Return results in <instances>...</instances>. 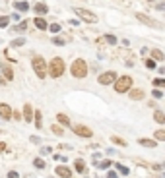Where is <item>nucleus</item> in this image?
Wrapping results in <instances>:
<instances>
[{"instance_id": "f257e3e1", "label": "nucleus", "mask_w": 165, "mask_h": 178, "mask_svg": "<svg viewBox=\"0 0 165 178\" xmlns=\"http://www.w3.org/2000/svg\"><path fill=\"white\" fill-rule=\"evenodd\" d=\"M47 74L51 75V78H60V75L64 74V60H62L60 56H55L47 66Z\"/></svg>"}, {"instance_id": "f03ea898", "label": "nucleus", "mask_w": 165, "mask_h": 178, "mask_svg": "<svg viewBox=\"0 0 165 178\" xmlns=\"http://www.w3.org/2000/svg\"><path fill=\"white\" fill-rule=\"evenodd\" d=\"M70 74L74 75V78H78V80L85 78V75H88V62L82 60V58H76L70 66Z\"/></svg>"}, {"instance_id": "7ed1b4c3", "label": "nucleus", "mask_w": 165, "mask_h": 178, "mask_svg": "<svg viewBox=\"0 0 165 178\" xmlns=\"http://www.w3.org/2000/svg\"><path fill=\"white\" fill-rule=\"evenodd\" d=\"M115 91L117 93H126L128 89H132V85H134V81H132L130 75H121V78H117L115 80Z\"/></svg>"}, {"instance_id": "20e7f679", "label": "nucleus", "mask_w": 165, "mask_h": 178, "mask_svg": "<svg viewBox=\"0 0 165 178\" xmlns=\"http://www.w3.org/2000/svg\"><path fill=\"white\" fill-rule=\"evenodd\" d=\"M31 66H33V72H35L37 78H41V80L43 78H47V64H45L43 56H33Z\"/></svg>"}, {"instance_id": "39448f33", "label": "nucleus", "mask_w": 165, "mask_h": 178, "mask_svg": "<svg viewBox=\"0 0 165 178\" xmlns=\"http://www.w3.org/2000/svg\"><path fill=\"white\" fill-rule=\"evenodd\" d=\"M72 132H74L76 136H80V137H88L90 140L91 136H93V132H91V128L84 126V124H74V126H70Z\"/></svg>"}, {"instance_id": "423d86ee", "label": "nucleus", "mask_w": 165, "mask_h": 178, "mask_svg": "<svg viewBox=\"0 0 165 178\" xmlns=\"http://www.w3.org/2000/svg\"><path fill=\"white\" fill-rule=\"evenodd\" d=\"M76 14L80 16L84 21H88V23H95L97 21V16L93 14V12H90V10H82V8H76Z\"/></svg>"}, {"instance_id": "0eeeda50", "label": "nucleus", "mask_w": 165, "mask_h": 178, "mask_svg": "<svg viewBox=\"0 0 165 178\" xmlns=\"http://www.w3.org/2000/svg\"><path fill=\"white\" fill-rule=\"evenodd\" d=\"M136 19H138V21H142L144 25H150V27H154V29H161V23H159V21L148 18V16H144V14H136Z\"/></svg>"}, {"instance_id": "6e6552de", "label": "nucleus", "mask_w": 165, "mask_h": 178, "mask_svg": "<svg viewBox=\"0 0 165 178\" xmlns=\"http://www.w3.org/2000/svg\"><path fill=\"white\" fill-rule=\"evenodd\" d=\"M115 80H117V74H115V72H105V74H101L97 78V81L101 85H111V83H115Z\"/></svg>"}, {"instance_id": "1a4fd4ad", "label": "nucleus", "mask_w": 165, "mask_h": 178, "mask_svg": "<svg viewBox=\"0 0 165 178\" xmlns=\"http://www.w3.org/2000/svg\"><path fill=\"white\" fill-rule=\"evenodd\" d=\"M55 174L58 178H72V170L68 167H64V164H58L57 169H55Z\"/></svg>"}, {"instance_id": "9d476101", "label": "nucleus", "mask_w": 165, "mask_h": 178, "mask_svg": "<svg viewBox=\"0 0 165 178\" xmlns=\"http://www.w3.org/2000/svg\"><path fill=\"white\" fill-rule=\"evenodd\" d=\"M126 93H128V97H130L132 101H142V99L146 97V93H144L142 89H128Z\"/></svg>"}, {"instance_id": "9b49d317", "label": "nucleus", "mask_w": 165, "mask_h": 178, "mask_svg": "<svg viewBox=\"0 0 165 178\" xmlns=\"http://www.w3.org/2000/svg\"><path fill=\"white\" fill-rule=\"evenodd\" d=\"M0 118H4V120H10V118H12V108H10V105H6V103L0 105Z\"/></svg>"}, {"instance_id": "f8f14e48", "label": "nucleus", "mask_w": 165, "mask_h": 178, "mask_svg": "<svg viewBox=\"0 0 165 178\" xmlns=\"http://www.w3.org/2000/svg\"><path fill=\"white\" fill-rule=\"evenodd\" d=\"M138 143H140L142 147H148V149H156V147H157V141L156 140H148V137L138 140Z\"/></svg>"}, {"instance_id": "ddd939ff", "label": "nucleus", "mask_w": 165, "mask_h": 178, "mask_svg": "<svg viewBox=\"0 0 165 178\" xmlns=\"http://www.w3.org/2000/svg\"><path fill=\"white\" fill-rule=\"evenodd\" d=\"M57 120H58V124H60V126H72L70 118L66 116L64 112H58V114H57Z\"/></svg>"}, {"instance_id": "4468645a", "label": "nucleus", "mask_w": 165, "mask_h": 178, "mask_svg": "<svg viewBox=\"0 0 165 178\" xmlns=\"http://www.w3.org/2000/svg\"><path fill=\"white\" fill-rule=\"evenodd\" d=\"M24 118H25V122H31L33 120V108H31V105H29V103H25V107H24Z\"/></svg>"}, {"instance_id": "2eb2a0df", "label": "nucleus", "mask_w": 165, "mask_h": 178, "mask_svg": "<svg viewBox=\"0 0 165 178\" xmlns=\"http://www.w3.org/2000/svg\"><path fill=\"white\" fill-rule=\"evenodd\" d=\"M33 120H35V128H37V130H41V126H43L41 110H33Z\"/></svg>"}, {"instance_id": "dca6fc26", "label": "nucleus", "mask_w": 165, "mask_h": 178, "mask_svg": "<svg viewBox=\"0 0 165 178\" xmlns=\"http://www.w3.org/2000/svg\"><path fill=\"white\" fill-rule=\"evenodd\" d=\"M33 10H35L39 16H43V14H47V12H49V6H47V4H43V2H37V4L33 6Z\"/></svg>"}, {"instance_id": "f3484780", "label": "nucleus", "mask_w": 165, "mask_h": 178, "mask_svg": "<svg viewBox=\"0 0 165 178\" xmlns=\"http://www.w3.org/2000/svg\"><path fill=\"white\" fill-rule=\"evenodd\" d=\"M33 23H35V27H37V29H41V31H45V29L49 27V23L43 18H35V19H33Z\"/></svg>"}, {"instance_id": "a211bd4d", "label": "nucleus", "mask_w": 165, "mask_h": 178, "mask_svg": "<svg viewBox=\"0 0 165 178\" xmlns=\"http://www.w3.org/2000/svg\"><path fill=\"white\" fill-rule=\"evenodd\" d=\"M154 120H156L157 124H165V112H163V110H159V108H157L156 112H154Z\"/></svg>"}, {"instance_id": "6ab92c4d", "label": "nucleus", "mask_w": 165, "mask_h": 178, "mask_svg": "<svg viewBox=\"0 0 165 178\" xmlns=\"http://www.w3.org/2000/svg\"><path fill=\"white\" fill-rule=\"evenodd\" d=\"M163 52H161L159 51V48H154V51H151V60H154V62H161V60H163Z\"/></svg>"}, {"instance_id": "aec40b11", "label": "nucleus", "mask_w": 165, "mask_h": 178, "mask_svg": "<svg viewBox=\"0 0 165 178\" xmlns=\"http://www.w3.org/2000/svg\"><path fill=\"white\" fill-rule=\"evenodd\" d=\"M74 169L78 170V172H85V161L84 159H76L74 161Z\"/></svg>"}, {"instance_id": "412c9836", "label": "nucleus", "mask_w": 165, "mask_h": 178, "mask_svg": "<svg viewBox=\"0 0 165 178\" xmlns=\"http://www.w3.org/2000/svg\"><path fill=\"white\" fill-rule=\"evenodd\" d=\"M27 29V21H19L18 25H14V27L10 29V31H14V33H22V31H25Z\"/></svg>"}, {"instance_id": "4be33fe9", "label": "nucleus", "mask_w": 165, "mask_h": 178, "mask_svg": "<svg viewBox=\"0 0 165 178\" xmlns=\"http://www.w3.org/2000/svg\"><path fill=\"white\" fill-rule=\"evenodd\" d=\"M14 8L18 10V12H27L29 4H27V2H14Z\"/></svg>"}, {"instance_id": "5701e85b", "label": "nucleus", "mask_w": 165, "mask_h": 178, "mask_svg": "<svg viewBox=\"0 0 165 178\" xmlns=\"http://www.w3.org/2000/svg\"><path fill=\"white\" fill-rule=\"evenodd\" d=\"M2 72H4V75H6V80H14V72H12V68H8V66H4V68H2Z\"/></svg>"}, {"instance_id": "b1692460", "label": "nucleus", "mask_w": 165, "mask_h": 178, "mask_svg": "<svg viewBox=\"0 0 165 178\" xmlns=\"http://www.w3.org/2000/svg\"><path fill=\"white\" fill-rule=\"evenodd\" d=\"M111 164H113V163H111L109 159H103V161H99V163L95 164V167H97V169H109Z\"/></svg>"}, {"instance_id": "393cba45", "label": "nucleus", "mask_w": 165, "mask_h": 178, "mask_svg": "<svg viewBox=\"0 0 165 178\" xmlns=\"http://www.w3.org/2000/svg\"><path fill=\"white\" fill-rule=\"evenodd\" d=\"M111 141H113V143H117V145H123V147H126V141H124L123 137H118V136H111Z\"/></svg>"}, {"instance_id": "a878e982", "label": "nucleus", "mask_w": 165, "mask_h": 178, "mask_svg": "<svg viewBox=\"0 0 165 178\" xmlns=\"http://www.w3.org/2000/svg\"><path fill=\"white\" fill-rule=\"evenodd\" d=\"M51 132H52V134H57V136H62V134H64L62 126H58V124H52V126H51Z\"/></svg>"}, {"instance_id": "bb28decb", "label": "nucleus", "mask_w": 165, "mask_h": 178, "mask_svg": "<svg viewBox=\"0 0 165 178\" xmlns=\"http://www.w3.org/2000/svg\"><path fill=\"white\" fill-rule=\"evenodd\" d=\"M33 167H35V169H45V161H43L41 159V157H37V159H35V161H33Z\"/></svg>"}, {"instance_id": "cd10ccee", "label": "nucleus", "mask_w": 165, "mask_h": 178, "mask_svg": "<svg viewBox=\"0 0 165 178\" xmlns=\"http://www.w3.org/2000/svg\"><path fill=\"white\" fill-rule=\"evenodd\" d=\"M156 141H165V130L163 128L156 132Z\"/></svg>"}, {"instance_id": "c85d7f7f", "label": "nucleus", "mask_w": 165, "mask_h": 178, "mask_svg": "<svg viewBox=\"0 0 165 178\" xmlns=\"http://www.w3.org/2000/svg\"><path fill=\"white\" fill-rule=\"evenodd\" d=\"M117 172H121L123 176H126L130 170H128V167H124V164H117Z\"/></svg>"}, {"instance_id": "c756f323", "label": "nucleus", "mask_w": 165, "mask_h": 178, "mask_svg": "<svg viewBox=\"0 0 165 178\" xmlns=\"http://www.w3.org/2000/svg\"><path fill=\"white\" fill-rule=\"evenodd\" d=\"M103 39H105V41L109 43V45H117V43H118V39L115 37V35H105Z\"/></svg>"}, {"instance_id": "7c9ffc66", "label": "nucleus", "mask_w": 165, "mask_h": 178, "mask_svg": "<svg viewBox=\"0 0 165 178\" xmlns=\"http://www.w3.org/2000/svg\"><path fill=\"white\" fill-rule=\"evenodd\" d=\"M8 23H10V16H2V18H0V27L2 29L8 27Z\"/></svg>"}, {"instance_id": "2f4dec72", "label": "nucleus", "mask_w": 165, "mask_h": 178, "mask_svg": "<svg viewBox=\"0 0 165 178\" xmlns=\"http://www.w3.org/2000/svg\"><path fill=\"white\" fill-rule=\"evenodd\" d=\"M22 45H25V39L24 37H19V39H16V41H12V47H22Z\"/></svg>"}, {"instance_id": "473e14b6", "label": "nucleus", "mask_w": 165, "mask_h": 178, "mask_svg": "<svg viewBox=\"0 0 165 178\" xmlns=\"http://www.w3.org/2000/svg\"><path fill=\"white\" fill-rule=\"evenodd\" d=\"M47 29H51V33H58V31H60V25H58V23H52V25H49Z\"/></svg>"}, {"instance_id": "72a5a7b5", "label": "nucleus", "mask_w": 165, "mask_h": 178, "mask_svg": "<svg viewBox=\"0 0 165 178\" xmlns=\"http://www.w3.org/2000/svg\"><path fill=\"white\" fill-rule=\"evenodd\" d=\"M154 85H157V87H163V85H165V80H163V78H159V80H154Z\"/></svg>"}, {"instance_id": "f704fd0d", "label": "nucleus", "mask_w": 165, "mask_h": 178, "mask_svg": "<svg viewBox=\"0 0 165 178\" xmlns=\"http://www.w3.org/2000/svg\"><path fill=\"white\" fill-rule=\"evenodd\" d=\"M52 43H55V45H58V47H62V45H64V39H60V37H55V39H52Z\"/></svg>"}, {"instance_id": "c9c22d12", "label": "nucleus", "mask_w": 165, "mask_h": 178, "mask_svg": "<svg viewBox=\"0 0 165 178\" xmlns=\"http://www.w3.org/2000/svg\"><path fill=\"white\" fill-rule=\"evenodd\" d=\"M151 95H154L156 99H161V97H163V91H159V89H154V93H151Z\"/></svg>"}, {"instance_id": "e433bc0d", "label": "nucleus", "mask_w": 165, "mask_h": 178, "mask_svg": "<svg viewBox=\"0 0 165 178\" xmlns=\"http://www.w3.org/2000/svg\"><path fill=\"white\" fill-rule=\"evenodd\" d=\"M146 66H148V68L151 70V68H156V62L151 60V58H148V60H146Z\"/></svg>"}, {"instance_id": "4c0bfd02", "label": "nucleus", "mask_w": 165, "mask_h": 178, "mask_svg": "<svg viewBox=\"0 0 165 178\" xmlns=\"http://www.w3.org/2000/svg\"><path fill=\"white\" fill-rule=\"evenodd\" d=\"M107 178H118V172L117 170H111V172H107Z\"/></svg>"}, {"instance_id": "58836bf2", "label": "nucleus", "mask_w": 165, "mask_h": 178, "mask_svg": "<svg viewBox=\"0 0 165 178\" xmlns=\"http://www.w3.org/2000/svg\"><path fill=\"white\" fill-rule=\"evenodd\" d=\"M8 178H19V174L16 172V170H10V172H8Z\"/></svg>"}, {"instance_id": "ea45409f", "label": "nucleus", "mask_w": 165, "mask_h": 178, "mask_svg": "<svg viewBox=\"0 0 165 178\" xmlns=\"http://www.w3.org/2000/svg\"><path fill=\"white\" fill-rule=\"evenodd\" d=\"M4 151H6V143L4 141H0V153H4Z\"/></svg>"}, {"instance_id": "a19ab883", "label": "nucleus", "mask_w": 165, "mask_h": 178, "mask_svg": "<svg viewBox=\"0 0 165 178\" xmlns=\"http://www.w3.org/2000/svg\"><path fill=\"white\" fill-rule=\"evenodd\" d=\"M151 169H154V170H161V169H163V167H161L159 163H156V164H154V167H151Z\"/></svg>"}, {"instance_id": "79ce46f5", "label": "nucleus", "mask_w": 165, "mask_h": 178, "mask_svg": "<svg viewBox=\"0 0 165 178\" xmlns=\"http://www.w3.org/2000/svg\"><path fill=\"white\" fill-rule=\"evenodd\" d=\"M43 153H52V147H43Z\"/></svg>"}, {"instance_id": "37998d69", "label": "nucleus", "mask_w": 165, "mask_h": 178, "mask_svg": "<svg viewBox=\"0 0 165 178\" xmlns=\"http://www.w3.org/2000/svg\"><path fill=\"white\" fill-rule=\"evenodd\" d=\"M163 8H165V4H163V2H159V4H157V10H159V12H163Z\"/></svg>"}, {"instance_id": "c03bdc74", "label": "nucleus", "mask_w": 165, "mask_h": 178, "mask_svg": "<svg viewBox=\"0 0 165 178\" xmlns=\"http://www.w3.org/2000/svg\"><path fill=\"white\" fill-rule=\"evenodd\" d=\"M150 2H154V0H150Z\"/></svg>"}]
</instances>
